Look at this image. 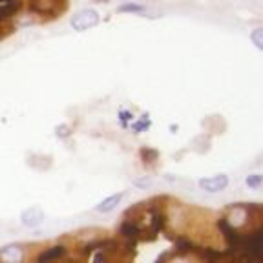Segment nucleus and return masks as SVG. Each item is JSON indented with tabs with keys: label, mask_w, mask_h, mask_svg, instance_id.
Masks as SVG:
<instances>
[{
	"label": "nucleus",
	"mask_w": 263,
	"mask_h": 263,
	"mask_svg": "<svg viewBox=\"0 0 263 263\" xmlns=\"http://www.w3.org/2000/svg\"><path fill=\"white\" fill-rule=\"evenodd\" d=\"M0 2H4V0H0Z\"/></svg>",
	"instance_id": "412c9836"
},
{
	"label": "nucleus",
	"mask_w": 263,
	"mask_h": 263,
	"mask_svg": "<svg viewBox=\"0 0 263 263\" xmlns=\"http://www.w3.org/2000/svg\"><path fill=\"white\" fill-rule=\"evenodd\" d=\"M141 154H143V155H148V157H152V159H155L157 152H155V150H143Z\"/></svg>",
	"instance_id": "6ab92c4d"
},
{
	"label": "nucleus",
	"mask_w": 263,
	"mask_h": 263,
	"mask_svg": "<svg viewBox=\"0 0 263 263\" xmlns=\"http://www.w3.org/2000/svg\"><path fill=\"white\" fill-rule=\"evenodd\" d=\"M148 216H150L148 223H150V232H152V234H157V232H161L165 229L167 216H165L159 208H150V210H148Z\"/></svg>",
	"instance_id": "39448f33"
},
{
	"label": "nucleus",
	"mask_w": 263,
	"mask_h": 263,
	"mask_svg": "<svg viewBox=\"0 0 263 263\" xmlns=\"http://www.w3.org/2000/svg\"><path fill=\"white\" fill-rule=\"evenodd\" d=\"M97 2H106V0H97Z\"/></svg>",
	"instance_id": "aec40b11"
},
{
	"label": "nucleus",
	"mask_w": 263,
	"mask_h": 263,
	"mask_svg": "<svg viewBox=\"0 0 263 263\" xmlns=\"http://www.w3.org/2000/svg\"><path fill=\"white\" fill-rule=\"evenodd\" d=\"M175 249L179 252H190L194 250V243L186 237H175Z\"/></svg>",
	"instance_id": "9b49d317"
},
{
	"label": "nucleus",
	"mask_w": 263,
	"mask_h": 263,
	"mask_svg": "<svg viewBox=\"0 0 263 263\" xmlns=\"http://www.w3.org/2000/svg\"><path fill=\"white\" fill-rule=\"evenodd\" d=\"M263 183V175L262 174H252V175H249L247 177V185L250 186V188H260Z\"/></svg>",
	"instance_id": "ddd939ff"
},
{
	"label": "nucleus",
	"mask_w": 263,
	"mask_h": 263,
	"mask_svg": "<svg viewBox=\"0 0 263 263\" xmlns=\"http://www.w3.org/2000/svg\"><path fill=\"white\" fill-rule=\"evenodd\" d=\"M64 256H66L64 247H50L44 252H40L39 256H37V260L39 262H52V260H58V258H64Z\"/></svg>",
	"instance_id": "423d86ee"
},
{
	"label": "nucleus",
	"mask_w": 263,
	"mask_h": 263,
	"mask_svg": "<svg viewBox=\"0 0 263 263\" xmlns=\"http://www.w3.org/2000/svg\"><path fill=\"white\" fill-rule=\"evenodd\" d=\"M229 185V177L219 174V175H212V177H205L199 181V186L206 190V192H221Z\"/></svg>",
	"instance_id": "7ed1b4c3"
},
{
	"label": "nucleus",
	"mask_w": 263,
	"mask_h": 263,
	"mask_svg": "<svg viewBox=\"0 0 263 263\" xmlns=\"http://www.w3.org/2000/svg\"><path fill=\"white\" fill-rule=\"evenodd\" d=\"M121 121H122V124H126L128 121H132V114H130V112H121Z\"/></svg>",
	"instance_id": "a211bd4d"
},
{
	"label": "nucleus",
	"mask_w": 263,
	"mask_h": 263,
	"mask_svg": "<svg viewBox=\"0 0 263 263\" xmlns=\"http://www.w3.org/2000/svg\"><path fill=\"white\" fill-rule=\"evenodd\" d=\"M57 134L60 135V137H68V134H70V128L62 124V126H58V128H57Z\"/></svg>",
	"instance_id": "f3484780"
},
{
	"label": "nucleus",
	"mask_w": 263,
	"mask_h": 263,
	"mask_svg": "<svg viewBox=\"0 0 263 263\" xmlns=\"http://www.w3.org/2000/svg\"><path fill=\"white\" fill-rule=\"evenodd\" d=\"M15 249H17V247H13V245H11V247H6V249L0 252V258H9V260H20L19 256H15V254H13Z\"/></svg>",
	"instance_id": "2eb2a0df"
},
{
	"label": "nucleus",
	"mask_w": 263,
	"mask_h": 263,
	"mask_svg": "<svg viewBox=\"0 0 263 263\" xmlns=\"http://www.w3.org/2000/svg\"><path fill=\"white\" fill-rule=\"evenodd\" d=\"M19 6H20L19 0H4V2H0V20H4L17 13Z\"/></svg>",
	"instance_id": "1a4fd4ad"
},
{
	"label": "nucleus",
	"mask_w": 263,
	"mask_h": 263,
	"mask_svg": "<svg viewBox=\"0 0 263 263\" xmlns=\"http://www.w3.org/2000/svg\"><path fill=\"white\" fill-rule=\"evenodd\" d=\"M99 24V13L95 9H83L79 11L73 19H71V26L77 31H84V29H90V28Z\"/></svg>",
	"instance_id": "f03ea898"
},
{
	"label": "nucleus",
	"mask_w": 263,
	"mask_h": 263,
	"mask_svg": "<svg viewBox=\"0 0 263 263\" xmlns=\"http://www.w3.org/2000/svg\"><path fill=\"white\" fill-rule=\"evenodd\" d=\"M194 250L198 252L201 260H206V262H219V260L225 256L223 252H219V250H216V249H201V247H198V249H194Z\"/></svg>",
	"instance_id": "9d476101"
},
{
	"label": "nucleus",
	"mask_w": 263,
	"mask_h": 263,
	"mask_svg": "<svg viewBox=\"0 0 263 263\" xmlns=\"http://www.w3.org/2000/svg\"><path fill=\"white\" fill-rule=\"evenodd\" d=\"M141 227L137 221L134 219H126V221H122V225L119 227V234H121L124 239H139L141 236Z\"/></svg>",
	"instance_id": "20e7f679"
},
{
	"label": "nucleus",
	"mask_w": 263,
	"mask_h": 263,
	"mask_svg": "<svg viewBox=\"0 0 263 263\" xmlns=\"http://www.w3.org/2000/svg\"><path fill=\"white\" fill-rule=\"evenodd\" d=\"M150 126V122H148V119H146V116H143V119L139 122H135L134 126L132 128L135 130V132H141V130H145V128H148Z\"/></svg>",
	"instance_id": "dca6fc26"
},
{
	"label": "nucleus",
	"mask_w": 263,
	"mask_h": 263,
	"mask_svg": "<svg viewBox=\"0 0 263 263\" xmlns=\"http://www.w3.org/2000/svg\"><path fill=\"white\" fill-rule=\"evenodd\" d=\"M250 39H252V42H254V46H256L258 50H263V29L262 28H256V29L252 31V35H250Z\"/></svg>",
	"instance_id": "f8f14e48"
},
{
	"label": "nucleus",
	"mask_w": 263,
	"mask_h": 263,
	"mask_svg": "<svg viewBox=\"0 0 263 263\" xmlns=\"http://www.w3.org/2000/svg\"><path fill=\"white\" fill-rule=\"evenodd\" d=\"M42 219H44V216H42V212L37 210V208L26 210L22 214V223L26 225V227H37V225H40Z\"/></svg>",
	"instance_id": "6e6552de"
},
{
	"label": "nucleus",
	"mask_w": 263,
	"mask_h": 263,
	"mask_svg": "<svg viewBox=\"0 0 263 263\" xmlns=\"http://www.w3.org/2000/svg\"><path fill=\"white\" fill-rule=\"evenodd\" d=\"M121 199H122V194L121 192L114 194V196H110V198L104 199L103 203H99L95 210L97 212H103V214H108V212H112L117 205H119V203H121Z\"/></svg>",
	"instance_id": "0eeeda50"
},
{
	"label": "nucleus",
	"mask_w": 263,
	"mask_h": 263,
	"mask_svg": "<svg viewBox=\"0 0 263 263\" xmlns=\"http://www.w3.org/2000/svg\"><path fill=\"white\" fill-rule=\"evenodd\" d=\"M245 256L250 258V260H258V258L263 254V231L262 229H258L254 231L252 234L249 236H245V245H243V250Z\"/></svg>",
	"instance_id": "f257e3e1"
},
{
	"label": "nucleus",
	"mask_w": 263,
	"mask_h": 263,
	"mask_svg": "<svg viewBox=\"0 0 263 263\" xmlns=\"http://www.w3.org/2000/svg\"><path fill=\"white\" fill-rule=\"evenodd\" d=\"M119 11L121 13H141L143 6H139V4H124V6L119 7Z\"/></svg>",
	"instance_id": "4468645a"
}]
</instances>
